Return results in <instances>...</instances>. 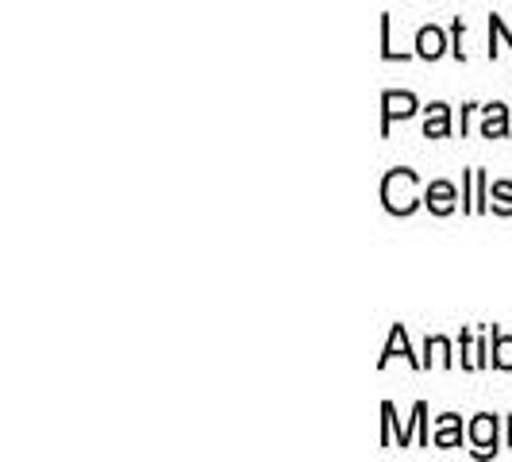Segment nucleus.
Listing matches in <instances>:
<instances>
[{
	"label": "nucleus",
	"instance_id": "nucleus-1",
	"mask_svg": "<svg viewBox=\"0 0 512 462\" xmlns=\"http://www.w3.org/2000/svg\"><path fill=\"white\" fill-rule=\"evenodd\" d=\"M470 439H474L478 455H489V447L497 443V424H493V416H478V420L470 424Z\"/></svg>",
	"mask_w": 512,
	"mask_h": 462
},
{
	"label": "nucleus",
	"instance_id": "nucleus-6",
	"mask_svg": "<svg viewBox=\"0 0 512 462\" xmlns=\"http://www.w3.org/2000/svg\"><path fill=\"white\" fill-rule=\"evenodd\" d=\"M420 54L424 58H439L443 54V31L439 27H424L420 31Z\"/></svg>",
	"mask_w": 512,
	"mask_h": 462
},
{
	"label": "nucleus",
	"instance_id": "nucleus-4",
	"mask_svg": "<svg viewBox=\"0 0 512 462\" xmlns=\"http://www.w3.org/2000/svg\"><path fill=\"white\" fill-rule=\"evenodd\" d=\"M416 112V101H412L409 93H385V116L393 120V116H412Z\"/></svg>",
	"mask_w": 512,
	"mask_h": 462
},
{
	"label": "nucleus",
	"instance_id": "nucleus-7",
	"mask_svg": "<svg viewBox=\"0 0 512 462\" xmlns=\"http://www.w3.org/2000/svg\"><path fill=\"white\" fill-rule=\"evenodd\" d=\"M493 205H497V212H505V216L512 212V185L509 181H497V185H493Z\"/></svg>",
	"mask_w": 512,
	"mask_h": 462
},
{
	"label": "nucleus",
	"instance_id": "nucleus-3",
	"mask_svg": "<svg viewBox=\"0 0 512 462\" xmlns=\"http://www.w3.org/2000/svg\"><path fill=\"white\" fill-rule=\"evenodd\" d=\"M447 128H451L447 104H432V108H428V120H424V135H428V139H439V135H447Z\"/></svg>",
	"mask_w": 512,
	"mask_h": 462
},
{
	"label": "nucleus",
	"instance_id": "nucleus-2",
	"mask_svg": "<svg viewBox=\"0 0 512 462\" xmlns=\"http://www.w3.org/2000/svg\"><path fill=\"white\" fill-rule=\"evenodd\" d=\"M428 208H432V212H451V208H455V185H451V181H436V185L428 189Z\"/></svg>",
	"mask_w": 512,
	"mask_h": 462
},
{
	"label": "nucleus",
	"instance_id": "nucleus-9",
	"mask_svg": "<svg viewBox=\"0 0 512 462\" xmlns=\"http://www.w3.org/2000/svg\"><path fill=\"white\" fill-rule=\"evenodd\" d=\"M455 436H459V424H455V420H447V424H443V432L436 436V443H439V447H451V443H455Z\"/></svg>",
	"mask_w": 512,
	"mask_h": 462
},
{
	"label": "nucleus",
	"instance_id": "nucleus-5",
	"mask_svg": "<svg viewBox=\"0 0 512 462\" xmlns=\"http://www.w3.org/2000/svg\"><path fill=\"white\" fill-rule=\"evenodd\" d=\"M482 131H486V139H501L505 135V104H489Z\"/></svg>",
	"mask_w": 512,
	"mask_h": 462
},
{
	"label": "nucleus",
	"instance_id": "nucleus-8",
	"mask_svg": "<svg viewBox=\"0 0 512 462\" xmlns=\"http://www.w3.org/2000/svg\"><path fill=\"white\" fill-rule=\"evenodd\" d=\"M493 362H497L501 370H512V339L497 335V355H493Z\"/></svg>",
	"mask_w": 512,
	"mask_h": 462
}]
</instances>
